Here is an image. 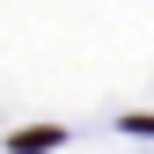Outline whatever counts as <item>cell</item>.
<instances>
[{"label":"cell","mask_w":154,"mask_h":154,"mask_svg":"<svg viewBox=\"0 0 154 154\" xmlns=\"http://www.w3.org/2000/svg\"><path fill=\"white\" fill-rule=\"evenodd\" d=\"M59 140H66L59 125H22V132L8 140V147H15V154H44V147H59Z\"/></svg>","instance_id":"cell-1"},{"label":"cell","mask_w":154,"mask_h":154,"mask_svg":"<svg viewBox=\"0 0 154 154\" xmlns=\"http://www.w3.org/2000/svg\"><path fill=\"white\" fill-rule=\"evenodd\" d=\"M132 132H154V118H132Z\"/></svg>","instance_id":"cell-2"}]
</instances>
